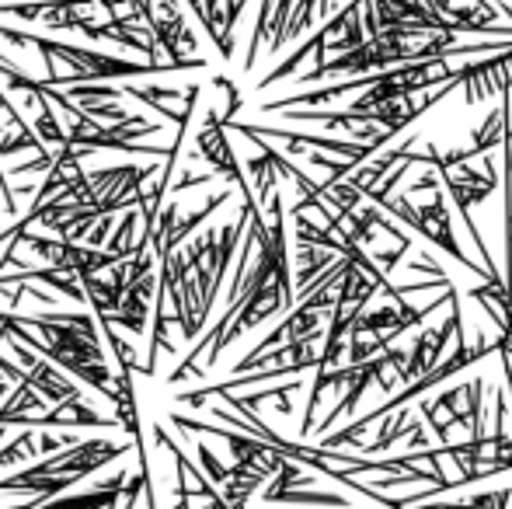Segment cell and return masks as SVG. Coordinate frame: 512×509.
Listing matches in <instances>:
<instances>
[{
  "mask_svg": "<svg viewBox=\"0 0 512 509\" xmlns=\"http://www.w3.org/2000/svg\"><path fill=\"white\" fill-rule=\"evenodd\" d=\"M70 443H77L74 436H49V433H39V426H28L18 440H11L0 450V468L18 464V461H42V457L56 454V450L70 447Z\"/></svg>",
  "mask_w": 512,
  "mask_h": 509,
  "instance_id": "cell-8",
  "label": "cell"
},
{
  "mask_svg": "<svg viewBox=\"0 0 512 509\" xmlns=\"http://www.w3.org/2000/svg\"><path fill=\"white\" fill-rule=\"evenodd\" d=\"M196 457H199V464H203V468H206L209 482L220 485V489H223V482H227V478H230V468H223V464L216 461V454L206 447V443H196Z\"/></svg>",
  "mask_w": 512,
  "mask_h": 509,
  "instance_id": "cell-12",
  "label": "cell"
},
{
  "mask_svg": "<svg viewBox=\"0 0 512 509\" xmlns=\"http://www.w3.org/2000/svg\"><path fill=\"white\" fill-rule=\"evenodd\" d=\"M446 189H436L432 192L429 203H418V224H415V234H422L425 241H432V245L439 248L443 255H450L453 262H460L464 269H471L474 276L481 279H492V272L481 269V265H474L467 252L460 248L457 234H453V217H450V206H446Z\"/></svg>",
  "mask_w": 512,
  "mask_h": 509,
  "instance_id": "cell-4",
  "label": "cell"
},
{
  "mask_svg": "<svg viewBox=\"0 0 512 509\" xmlns=\"http://www.w3.org/2000/svg\"><path fill=\"white\" fill-rule=\"evenodd\" d=\"M512 499L509 489H499V492H478V496H467V503L474 506H506Z\"/></svg>",
  "mask_w": 512,
  "mask_h": 509,
  "instance_id": "cell-14",
  "label": "cell"
},
{
  "mask_svg": "<svg viewBox=\"0 0 512 509\" xmlns=\"http://www.w3.org/2000/svg\"><path fill=\"white\" fill-rule=\"evenodd\" d=\"M408 252H411V241H398V248H387V252H377L373 258H377V262H380V269L391 272V269H398L401 258H405Z\"/></svg>",
  "mask_w": 512,
  "mask_h": 509,
  "instance_id": "cell-13",
  "label": "cell"
},
{
  "mask_svg": "<svg viewBox=\"0 0 512 509\" xmlns=\"http://www.w3.org/2000/svg\"><path fill=\"white\" fill-rule=\"evenodd\" d=\"M269 503H324V506H349L345 496H335V492H307L304 485L297 489H283L269 499Z\"/></svg>",
  "mask_w": 512,
  "mask_h": 509,
  "instance_id": "cell-11",
  "label": "cell"
},
{
  "mask_svg": "<svg viewBox=\"0 0 512 509\" xmlns=\"http://www.w3.org/2000/svg\"><path fill=\"white\" fill-rule=\"evenodd\" d=\"M415 143H418V136H408V140L398 143V147H391V143H387V150H377L370 161H363L356 171H352V175H345V178H349V182L356 185L363 196H370V192L377 189V185L384 182V178L391 175V171L398 168L401 161H405L408 150L415 147Z\"/></svg>",
  "mask_w": 512,
  "mask_h": 509,
  "instance_id": "cell-7",
  "label": "cell"
},
{
  "mask_svg": "<svg viewBox=\"0 0 512 509\" xmlns=\"http://www.w3.org/2000/svg\"><path fill=\"white\" fill-rule=\"evenodd\" d=\"M460 328H464V314H460V297H453L450 300V314H446L443 325H439V328H425L422 325L415 346L408 349V363H405V370H401V381L411 384V381H418V377L429 374V370H436L446 342H450V335H457Z\"/></svg>",
  "mask_w": 512,
  "mask_h": 509,
  "instance_id": "cell-6",
  "label": "cell"
},
{
  "mask_svg": "<svg viewBox=\"0 0 512 509\" xmlns=\"http://www.w3.org/2000/svg\"><path fill=\"white\" fill-rule=\"evenodd\" d=\"M457 88L464 91L467 105L488 102V98L512 91V46L499 49V53L488 56V60H481V63H467V67H460Z\"/></svg>",
  "mask_w": 512,
  "mask_h": 509,
  "instance_id": "cell-5",
  "label": "cell"
},
{
  "mask_svg": "<svg viewBox=\"0 0 512 509\" xmlns=\"http://www.w3.org/2000/svg\"><path fill=\"white\" fill-rule=\"evenodd\" d=\"M129 447H136V440L129 443H112V440H88V443H70L63 447V454H49L39 464H32L21 475H11L7 482H0V492H39L35 503L67 492L74 482L95 475L102 464L115 461L119 454H126Z\"/></svg>",
  "mask_w": 512,
  "mask_h": 509,
  "instance_id": "cell-1",
  "label": "cell"
},
{
  "mask_svg": "<svg viewBox=\"0 0 512 509\" xmlns=\"http://www.w3.org/2000/svg\"><path fill=\"white\" fill-rule=\"evenodd\" d=\"M411 272H429V276H443V269H439L436 262H432L429 255H425V262H408Z\"/></svg>",
  "mask_w": 512,
  "mask_h": 509,
  "instance_id": "cell-15",
  "label": "cell"
},
{
  "mask_svg": "<svg viewBox=\"0 0 512 509\" xmlns=\"http://www.w3.org/2000/svg\"><path fill=\"white\" fill-rule=\"evenodd\" d=\"M408 426H411V408L408 405L394 408V412H387L384 419H377V440L363 443L359 454H384V450H391L401 436H408Z\"/></svg>",
  "mask_w": 512,
  "mask_h": 509,
  "instance_id": "cell-10",
  "label": "cell"
},
{
  "mask_svg": "<svg viewBox=\"0 0 512 509\" xmlns=\"http://www.w3.org/2000/svg\"><path fill=\"white\" fill-rule=\"evenodd\" d=\"M338 252H331V248L324 245H297V276H293V283H297V297H304L310 286L317 283V279L324 276V272L331 269V265L338 262L335 258Z\"/></svg>",
  "mask_w": 512,
  "mask_h": 509,
  "instance_id": "cell-9",
  "label": "cell"
},
{
  "mask_svg": "<svg viewBox=\"0 0 512 509\" xmlns=\"http://www.w3.org/2000/svg\"><path fill=\"white\" fill-rule=\"evenodd\" d=\"M418 161H425L429 168L439 171L446 196H450L453 206L460 210V217H464V224H467V234H471L474 248H478L481 265H485V269L492 272V279H502V272L495 269L492 255H488V245L481 241L478 224H474V217H471L474 206L485 203V199L495 192V185H499V178H502L499 175V164H495L488 154H481L478 168H471V161H464V164H443V154H439V147H432V143H425V150H418Z\"/></svg>",
  "mask_w": 512,
  "mask_h": 509,
  "instance_id": "cell-2",
  "label": "cell"
},
{
  "mask_svg": "<svg viewBox=\"0 0 512 509\" xmlns=\"http://www.w3.org/2000/svg\"><path fill=\"white\" fill-rule=\"evenodd\" d=\"M196 150L216 175H223L227 182H234L237 189H241V199H258L255 192H251V182L244 178L241 161H237L234 147H230V140H227V123H223V116L216 109L206 112L203 129L196 133Z\"/></svg>",
  "mask_w": 512,
  "mask_h": 509,
  "instance_id": "cell-3",
  "label": "cell"
}]
</instances>
